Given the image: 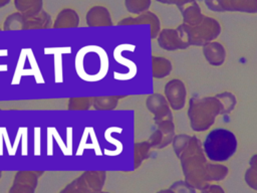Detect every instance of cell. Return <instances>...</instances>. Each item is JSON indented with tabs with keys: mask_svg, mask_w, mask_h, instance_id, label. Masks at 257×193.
<instances>
[{
	"mask_svg": "<svg viewBox=\"0 0 257 193\" xmlns=\"http://www.w3.org/2000/svg\"><path fill=\"white\" fill-rule=\"evenodd\" d=\"M235 104L236 99L231 92H223L215 96L191 98L188 117L192 129L196 132L208 130L218 115L230 113Z\"/></svg>",
	"mask_w": 257,
	"mask_h": 193,
	"instance_id": "6da1fadb",
	"label": "cell"
},
{
	"mask_svg": "<svg viewBox=\"0 0 257 193\" xmlns=\"http://www.w3.org/2000/svg\"><path fill=\"white\" fill-rule=\"evenodd\" d=\"M203 146L195 136H190L178 157L181 160L186 182L195 189L203 190L208 184L207 161Z\"/></svg>",
	"mask_w": 257,
	"mask_h": 193,
	"instance_id": "7a4b0ae2",
	"label": "cell"
},
{
	"mask_svg": "<svg viewBox=\"0 0 257 193\" xmlns=\"http://www.w3.org/2000/svg\"><path fill=\"white\" fill-rule=\"evenodd\" d=\"M202 146L210 161L225 162L236 152L238 142L233 132L224 128H216L208 133Z\"/></svg>",
	"mask_w": 257,
	"mask_h": 193,
	"instance_id": "3957f363",
	"label": "cell"
},
{
	"mask_svg": "<svg viewBox=\"0 0 257 193\" xmlns=\"http://www.w3.org/2000/svg\"><path fill=\"white\" fill-rule=\"evenodd\" d=\"M185 29L190 45H204L216 39L221 33L220 23L212 17L204 16L203 20L195 26L182 24Z\"/></svg>",
	"mask_w": 257,
	"mask_h": 193,
	"instance_id": "277c9868",
	"label": "cell"
},
{
	"mask_svg": "<svg viewBox=\"0 0 257 193\" xmlns=\"http://www.w3.org/2000/svg\"><path fill=\"white\" fill-rule=\"evenodd\" d=\"M105 181L104 171H85L59 193H98Z\"/></svg>",
	"mask_w": 257,
	"mask_h": 193,
	"instance_id": "5b68a950",
	"label": "cell"
},
{
	"mask_svg": "<svg viewBox=\"0 0 257 193\" xmlns=\"http://www.w3.org/2000/svg\"><path fill=\"white\" fill-rule=\"evenodd\" d=\"M158 43L163 49L169 51L185 49L190 46L188 35L182 24L175 29L166 28L161 30L158 35Z\"/></svg>",
	"mask_w": 257,
	"mask_h": 193,
	"instance_id": "8992f818",
	"label": "cell"
},
{
	"mask_svg": "<svg viewBox=\"0 0 257 193\" xmlns=\"http://www.w3.org/2000/svg\"><path fill=\"white\" fill-rule=\"evenodd\" d=\"M205 4L215 12L257 13V0H205Z\"/></svg>",
	"mask_w": 257,
	"mask_h": 193,
	"instance_id": "52a82bcc",
	"label": "cell"
},
{
	"mask_svg": "<svg viewBox=\"0 0 257 193\" xmlns=\"http://www.w3.org/2000/svg\"><path fill=\"white\" fill-rule=\"evenodd\" d=\"M43 171H18L8 193H35L38 178Z\"/></svg>",
	"mask_w": 257,
	"mask_h": 193,
	"instance_id": "ba28073f",
	"label": "cell"
},
{
	"mask_svg": "<svg viewBox=\"0 0 257 193\" xmlns=\"http://www.w3.org/2000/svg\"><path fill=\"white\" fill-rule=\"evenodd\" d=\"M165 95L170 107L179 111L186 105L187 90L184 82L181 79H171L165 85Z\"/></svg>",
	"mask_w": 257,
	"mask_h": 193,
	"instance_id": "9c48e42d",
	"label": "cell"
},
{
	"mask_svg": "<svg viewBox=\"0 0 257 193\" xmlns=\"http://www.w3.org/2000/svg\"><path fill=\"white\" fill-rule=\"evenodd\" d=\"M147 108L155 116V121L160 122L164 120H173L171 110L167 100L160 93H155L147 99Z\"/></svg>",
	"mask_w": 257,
	"mask_h": 193,
	"instance_id": "30bf717a",
	"label": "cell"
},
{
	"mask_svg": "<svg viewBox=\"0 0 257 193\" xmlns=\"http://www.w3.org/2000/svg\"><path fill=\"white\" fill-rule=\"evenodd\" d=\"M144 23H148L151 26V38L152 39L157 38L161 31V22L159 17L151 11H146L134 18L133 17L123 18L118 21L117 25H133V24H144Z\"/></svg>",
	"mask_w": 257,
	"mask_h": 193,
	"instance_id": "8fae6325",
	"label": "cell"
},
{
	"mask_svg": "<svg viewBox=\"0 0 257 193\" xmlns=\"http://www.w3.org/2000/svg\"><path fill=\"white\" fill-rule=\"evenodd\" d=\"M85 21L90 27L112 25V19L109 11L107 8L100 5L93 6L86 12Z\"/></svg>",
	"mask_w": 257,
	"mask_h": 193,
	"instance_id": "7c38bea8",
	"label": "cell"
},
{
	"mask_svg": "<svg viewBox=\"0 0 257 193\" xmlns=\"http://www.w3.org/2000/svg\"><path fill=\"white\" fill-rule=\"evenodd\" d=\"M203 54L207 61L214 66L222 65L226 58V50L224 46L217 41H211L204 44Z\"/></svg>",
	"mask_w": 257,
	"mask_h": 193,
	"instance_id": "4fadbf2b",
	"label": "cell"
},
{
	"mask_svg": "<svg viewBox=\"0 0 257 193\" xmlns=\"http://www.w3.org/2000/svg\"><path fill=\"white\" fill-rule=\"evenodd\" d=\"M52 18L44 10H41L39 13L33 16H24V23L22 30L28 29H47L52 27Z\"/></svg>",
	"mask_w": 257,
	"mask_h": 193,
	"instance_id": "5bb4252c",
	"label": "cell"
},
{
	"mask_svg": "<svg viewBox=\"0 0 257 193\" xmlns=\"http://www.w3.org/2000/svg\"><path fill=\"white\" fill-rule=\"evenodd\" d=\"M79 25V16L71 8L60 10L52 24L53 28H75Z\"/></svg>",
	"mask_w": 257,
	"mask_h": 193,
	"instance_id": "9a60e30c",
	"label": "cell"
},
{
	"mask_svg": "<svg viewBox=\"0 0 257 193\" xmlns=\"http://www.w3.org/2000/svg\"><path fill=\"white\" fill-rule=\"evenodd\" d=\"M179 10L181 11L183 16V24L191 27L198 25L205 16L203 15L201 8L197 2H193L188 5H185L179 8Z\"/></svg>",
	"mask_w": 257,
	"mask_h": 193,
	"instance_id": "2e32d148",
	"label": "cell"
},
{
	"mask_svg": "<svg viewBox=\"0 0 257 193\" xmlns=\"http://www.w3.org/2000/svg\"><path fill=\"white\" fill-rule=\"evenodd\" d=\"M14 6L23 16H33L43 7V0H14Z\"/></svg>",
	"mask_w": 257,
	"mask_h": 193,
	"instance_id": "e0dca14e",
	"label": "cell"
},
{
	"mask_svg": "<svg viewBox=\"0 0 257 193\" xmlns=\"http://www.w3.org/2000/svg\"><path fill=\"white\" fill-rule=\"evenodd\" d=\"M152 70L155 78H163L170 74L172 70V63L169 59L161 56L152 57Z\"/></svg>",
	"mask_w": 257,
	"mask_h": 193,
	"instance_id": "ac0fdd59",
	"label": "cell"
},
{
	"mask_svg": "<svg viewBox=\"0 0 257 193\" xmlns=\"http://www.w3.org/2000/svg\"><path fill=\"white\" fill-rule=\"evenodd\" d=\"M206 173H207L208 182L209 181H220V180H223L227 176L228 169L224 165L207 163Z\"/></svg>",
	"mask_w": 257,
	"mask_h": 193,
	"instance_id": "d6986e66",
	"label": "cell"
},
{
	"mask_svg": "<svg viewBox=\"0 0 257 193\" xmlns=\"http://www.w3.org/2000/svg\"><path fill=\"white\" fill-rule=\"evenodd\" d=\"M23 23H24V16L20 12L16 11L6 17L3 23V30L4 31L22 30Z\"/></svg>",
	"mask_w": 257,
	"mask_h": 193,
	"instance_id": "ffe728a7",
	"label": "cell"
},
{
	"mask_svg": "<svg viewBox=\"0 0 257 193\" xmlns=\"http://www.w3.org/2000/svg\"><path fill=\"white\" fill-rule=\"evenodd\" d=\"M120 98L122 96H95L92 99V107L95 110H112Z\"/></svg>",
	"mask_w": 257,
	"mask_h": 193,
	"instance_id": "44dd1931",
	"label": "cell"
},
{
	"mask_svg": "<svg viewBox=\"0 0 257 193\" xmlns=\"http://www.w3.org/2000/svg\"><path fill=\"white\" fill-rule=\"evenodd\" d=\"M152 4V0H124L126 10L133 14H142L146 12Z\"/></svg>",
	"mask_w": 257,
	"mask_h": 193,
	"instance_id": "7402d4cb",
	"label": "cell"
},
{
	"mask_svg": "<svg viewBox=\"0 0 257 193\" xmlns=\"http://www.w3.org/2000/svg\"><path fill=\"white\" fill-rule=\"evenodd\" d=\"M92 106L91 98H70L67 103V109L70 111H85Z\"/></svg>",
	"mask_w": 257,
	"mask_h": 193,
	"instance_id": "603a6c76",
	"label": "cell"
},
{
	"mask_svg": "<svg viewBox=\"0 0 257 193\" xmlns=\"http://www.w3.org/2000/svg\"><path fill=\"white\" fill-rule=\"evenodd\" d=\"M150 148H151V146L148 141L135 144V161H136L135 167L136 168L143 162V160L145 158L148 157Z\"/></svg>",
	"mask_w": 257,
	"mask_h": 193,
	"instance_id": "cb8c5ba5",
	"label": "cell"
},
{
	"mask_svg": "<svg viewBox=\"0 0 257 193\" xmlns=\"http://www.w3.org/2000/svg\"><path fill=\"white\" fill-rule=\"evenodd\" d=\"M170 189L175 193H195V188L189 185L186 181H177L171 185Z\"/></svg>",
	"mask_w": 257,
	"mask_h": 193,
	"instance_id": "d4e9b609",
	"label": "cell"
},
{
	"mask_svg": "<svg viewBox=\"0 0 257 193\" xmlns=\"http://www.w3.org/2000/svg\"><path fill=\"white\" fill-rule=\"evenodd\" d=\"M245 181L251 188L257 190V170L250 167L245 173Z\"/></svg>",
	"mask_w": 257,
	"mask_h": 193,
	"instance_id": "484cf974",
	"label": "cell"
},
{
	"mask_svg": "<svg viewBox=\"0 0 257 193\" xmlns=\"http://www.w3.org/2000/svg\"><path fill=\"white\" fill-rule=\"evenodd\" d=\"M202 193H225L223 188L218 185H207L203 190Z\"/></svg>",
	"mask_w": 257,
	"mask_h": 193,
	"instance_id": "4316f807",
	"label": "cell"
},
{
	"mask_svg": "<svg viewBox=\"0 0 257 193\" xmlns=\"http://www.w3.org/2000/svg\"><path fill=\"white\" fill-rule=\"evenodd\" d=\"M195 2V0H166L165 4H175L178 8H181L185 5H188L190 3Z\"/></svg>",
	"mask_w": 257,
	"mask_h": 193,
	"instance_id": "83f0119b",
	"label": "cell"
},
{
	"mask_svg": "<svg viewBox=\"0 0 257 193\" xmlns=\"http://www.w3.org/2000/svg\"><path fill=\"white\" fill-rule=\"evenodd\" d=\"M250 167L257 170V154L251 157V159H250Z\"/></svg>",
	"mask_w": 257,
	"mask_h": 193,
	"instance_id": "f1b7e54d",
	"label": "cell"
},
{
	"mask_svg": "<svg viewBox=\"0 0 257 193\" xmlns=\"http://www.w3.org/2000/svg\"><path fill=\"white\" fill-rule=\"evenodd\" d=\"M11 0H0V8L5 7L6 5H8L10 3Z\"/></svg>",
	"mask_w": 257,
	"mask_h": 193,
	"instance_id": "f546056e",
	"label": "cell"
},
{
	"mask_svg": "<svg viewBox=\"0 0 257 193\" xmlns=\"http://www.w3.org/2000/svg\"><path fill=\"white\" fill-rule=\"evenodd\" d=\"M158 193H175V192L172 191L171 189H166V190H161V191H159Z\"/></svg>",
	"mask_w": 257,
	"mask_h": 193,
	"instance_id": "4dcf8cb0",
	"label": "cell"
},
{
	"mask_svg": "<svg viewBox=\"0 0 257 193\" xmlns=\"http://www.w3.org/2000/svg\"><path fill=\"white\" fill-rule=\"evenodd\" d=\"M158 2H161V3H165L166 2V0H157Z\"/></svg>",
	"mask_w": 257,
	"mask_h": 193,
	"instance_id": "1f68e13d",
	"label": "cell"
},
{
	"mask_svg": "<svg viewBox=\"0 0 257 193\" xmlns=\"http://www.w3.org/2000/svg\"><path fill=\"white\" fill-rule=\"evenodd\" d=\"M98 193H108V192H102V191H100V192H98Z\"/></svg>",
	"mask_w": 257,
	"mask_h": 193,
	"instance_id": "d6a6232c",
	"label": "cell"
},
{
	"mask_svg": "<svg viewBox=\"0 0 257 193\" xmlns=\"http://www.w3.org/2000/svg\"><path fill=\"white\" fill-rule=\"evenodd\" d=\"M1 176H2V173L0 172V179H1Z\"/></svg>",
	"mask_w": 257,
	"mask_h": 193,
	"instance_id": "836d02e7",
	"label": "cell"
},
{
	"mask_svg": "<svg viewBox=\"0 0 257 193\" xmlns=\"http://www.w3.org/2000/svg\"><path fill=\"white\" fill-rule=\"evenodd\" d=\"M0 30H1V28H0Z\"/></svg>",
	"mask_w": 257,
	"mask_h": 193,
	"instance_id": "e575fe53",
	"label": "cell"
}]
</instances>
